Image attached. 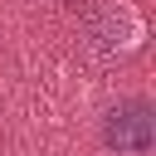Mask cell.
<instances>
[{
  "instance_id": "1",
  "label": "cell",
  "mask_w": 156,
  "mask_h": 156,
  "mask_svg": "<svg viewBox=\"0 0 156 156\" xmlns=\"http://www.w3.org/2000/svg\"><path fill=\"white\" fill-rule=\"evenodd\" d=\"M102 141H107V151H117V156H151V146H156V112H151V102L127 98V102L107 107V117H102Z\"/></svg>"
},
{
  "instance_id": "2",
  "label": "cell",
  "mask_w": 156,
  "mask_h": 156,
  "mask_svg": "<svg viewBox=\"0 0 156 156\" xmlns=\"http://www.w3.org/2000/svg\"><path fill=\"white\" fill-rule=\"evenodd\" d=\"M88 34H93V49L102 54H117V49H132L136 44V15L122 10V5H98L88 10Z\"/></svg>"
}]
</instances>
